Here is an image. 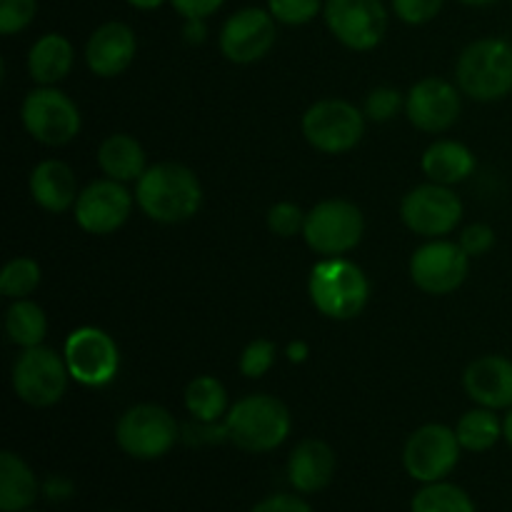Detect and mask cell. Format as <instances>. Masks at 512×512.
Returning a JSON list of instances; mask_svg holds the SVG:
<instances>
[{"label":"cell","mask_w":512,"mask_h":512,"mask_svg":"<svg viewBox=\"0 0 512 512\" xmlns=\"http://www.w3.org/2000/svg\"><path fill=\"white\" fill-rule=\"evenodd\" d=\"M135 203L155 223H185L198 215L203 205V185L188 165L168 160L150 165L140 180H135Z\"/></svg>","instance_id":"1"},{"label":"cell","mask_w":512,"mask_h":512,"mask_svg":"<svg viewBox=\"0 0 512 512\" xmlns=\"http://www.w3.org/2000/svg\"><path fill=\"white\" fill-rule=\"evenodd\" d=\"M225 438L245 453H270L288 440L293 420L283 400L253 393L238 400L223 420Z\"/></svg>","instance_id":"2"},{"label":"cell","mask_w":512,"mask_h":512,"mask_svg":"<svg viewBox=\"0 0 512 512\" xmlns=\"http://www.w3.org/2000/svg\"><path fill=\"white\" fill-rule=\"evenodd\" d=\"M308 293L320 315L330 320H353L368 305L370 283L360 265L338 255L313 265Z\"/></svg>","instance_id":"3"},{"label":"cell","mask_w":512,"mask_h":512,"mask_svg":"<svg viewBox=\"0 0 512 512\" xmlns=\"http://www.w3.org/2000/svg\"><path fill=\"white\" fill-rule=\"evenodd\" d=\"M455 80L463 95L478 103H495L512 95V43L505 38H478L460 53Z\"/></svg>","instance_id":"4"},{"label":"cell","mask_w":512,"mask_h":512,"mask_svg":"<svg viewBox=\"0 0 512 512\" xmlns=\"http://www.w3.org/2000/svg\"><path fill=\"white\" fill-rule=\"evenodd\" d=\"M180 440V425L168 408L140 403L125 410L115 423V443L133 460H158Z\"/></svg>","instance_id":"5"},{"label":"cell","mask_w":512,"mask_h":512,"mask_svg":"<svg viewBox=\"0 0 512 512\" xmlns=\"http://www.w3.org/2000/svg\"><path fill=\"white\" fill-rule=\"evenodd\" d=\"M68 380L70 373L65 358L48 345L25 348L10 370L15 395L30 408H50L60 403L68 390Z\"/></svg>","instance_id":"6"},{"label":"cell","mask_w":512,"mask_h":512,"mask_svg":"<svg viewBox=\"0 0 512 512\" xmlns=\"http://www.w3.org/2000/svg\"><path fill=\"white\" fill-rule=\"evenodd\" d=\"M20 120L30 138L48 148L68 145L83 128V115L78 105L55 85H38L30 90L20 108Z\"/></svg>","instance_id":"7"},{"label":"cell","mask_w":512,"mask_h":512,"mask_svg":"<svg viewBox=\"0 0 512 512\" xmlns=\"http://www.w3.org/2000/svg\"><path fill=\"white\" fill-rule=\"evenodd\" d=\"M365 233L363 210L343 198H330L305 215L303 238L323 258H338L358 248Z\"/></svg>","instance_id":"8"},{"label":"cell","mask_w":512,"mask_h":512,"mask_svg":"<svg viewBox=\"0 0 512 512\" xmlns=\"http://www.w3.org/2000/svg\"><path fill=\"white\" fill-rule=\"evenodd\" d=\"M300 128L315 150L340 155L353 150L363 140L365 113H360L348 100L325 98L305 110Z\"/></svg>","instance_id":"9"},{"label":"cell","mask_w":512,"mask_h":512,"mask_svg":"<svg viewBox=\"0 0 512 512\" xmlns=\"http://www.w3.org/2000/svg\"><path fill=\"white\" fill-rule=\"evenodd\" d=\"M63 358L70 378L85 388H105L113 383L120 370L118 343L113 335L93 325L73 330L65 338Z\"/></svg>","instance_id":"10"},{"label":"cell","mask_w":512,"mask_h":512,"mask_svg":"<svg viewBox=\"0 0 512 512\" xmlns=\"http://www.w3.org/2000/svg\"><path fill=\"white\" fill-rule=\"evenodd\" d=\"M323 20L333 38L348 50H373L388 33L383 0H325Z\"/></svg>","instance_id":"11"},{"label":"cell","mask_w":512,"mask_h":512,"mask_svg":"<svg viewBox=\"0 0 512 512\" xmlns=\"http://www.w3.org/2000/svg\"><path fill=\"white\" fill-rule=\"evenodd\" d=\"M460 440L455 428L440 423H428L415 430L403 448L405 473L420 485L440 483L448 478L460 463Z\"/></svg>","instance_id":"12"},{"label":"cell","mask_w":512,"mask_h":512,"mask_svg":"<svg viewBox=\"0 0 512 512\" xmlns=\"http://www.w3.org/2000/svg\"><path fill=\"white\" fill-rule=\"evenodd\" d=\"M400 218L405 228L423 238H445L463 220V200L438 183H423L410 190L400 203Z\"/></svg>","instance_id":"13"},{"label":"cell","mask_w":512,"mask_h":512,"mask_svg":"<svg viewBox=\"0 0 512 512\" xmlns=\"http://www.w3.org/2000/svg\"><path fill=\"white\" fill-rule=\"evenodd\" d=\"M278 20L268 8L248 5L235 10L220 28V53L235 65H250L263 60L278 40Z\"/></svg>","instance_id":"14"},{"label":"cell","mask_w":512,"mask_h":512,"mask_svg":"<svg viewBox=\"0 0 512 512\" xmlns=\"http://www.w3.org/2000/svg\"><path fill=\"white\" fill-rule=\"evenodd\" d=\"M468 273L470 255L453 240H428L410 258V278L428 295L455 293L468 280Z\"/></svg>","instance_id":"15"},{"label":"cell","mask_w":512,"mask_h":512,"mask_svg":"<svg viewBox=\"0 0 512 512\" xmlns=\"http://www.w3.org/2000/svg\"><path fill=\"white\" fill-rule=\"evenodd\" d=\"M133 200L125 183L113 178H100L85 185L75 200V223L90 235H110L128 223L133 213Z\"/></svg>","instance_id":"16"},{"label":"cell","mask_w":512,"mask_h":512,"mask_svg":"<svg viewBox=\"0 0 512 512\" xmlns=\"http://www.w3.org/2000/svg\"><path fill=\"white\" fill-rule=\"evenodd\" d=\"M463 90L443 78H423L405 95V115L423 133H445L463 110Z\"/></svg>","instance_id":"17"},{"label":"cell","mask_w":512,"mask_h":512,"mask_svg":"<svg viewBox=\"0 0 512 512\" xmlns=\"http://www.w3.org/2000/svg\"><path fill=\"white\" fill-rule=\"evenodd\" d=\"M138 53L135 30L123 20H108L90 33L85 43V65L98 78H118Z\"/></svg>","instance_id":"18"},{"label":"cell","mask_w":512,"mask_h":512,"mask_svg":"<svg viewBox=\"0 0 512 512\" xmlns=\"http://www.w3.org/2000/svg\"><path fill=\"white\" fill-rule=\"evenodd\" d=\"M463 388L480 408H512V360L505 355H483L463 373Z\"/></svg>","instance_id":"19"},{"label":"cell","mask_w":512,"mask_h":512,"mask_svg":"<svg viewBox=\"0 0 512 512\" xmlns=\"http://www.w3.org/2000/svg\"><path fill=\"white\" fill-rule=\"evenodd\" d=\"M338 458L325 440L305 438L288 458V480L295 493L313 495L328 488L335 478Z\"/></svg>","instance_id":"20"},{"label":"cell","mask_w":512,"mask_h":512,"mask_svg":"<svg viewBox=\"0 0 512 512\" xmlns=\"http://www.w3.org/2000/svg\"><path fill=\"white\" fill-rule=\"evenodd\" d=\"M30 195L35 205H40L48 213H65L75 208L78 200V180H75L73 168L63 160H43L30 173Z\"/></svg>","instance_id":"21"},{"label":"cell","mask_w":512,"mask_h":512,"mask_svg":"<svg viewBox=\"0 0 512 512\" xmlns=\"http://www.w3.org/2000/svg\"><path fill=\"white\" fill-rule=\"evenodd\" d=\"M43 485L13 450L0 453V512H25L38 503Z\"/></svg>","instance_id":"22"},{"label":"cell","mask_w":512,"mask_h":512,"mask_svg":"<svg viewBox=\"0 0 512 512\" xmlns=\"http://www.w3.org/2000/svg\"><path fill=\"white\" fill-rule=\"evenodd\" d=\"M475 155L460 140H435L420 158L425 178L438 185H455L475 173Z\"/></svg>","instance_id":"23"},{"label":"cell","mask_w":512,"mask_h":512,"mask_svg":"<svg viewBox=\"0 0 512 512\" xmlns=\"http://www.w3.org/2000/svg\"><path fill=\"white\" fill-rule=\"evenodd\" d=\"M73 63V43L60 33L40 35L28 50V73L38 85H58L68 78Z\"/></svg>","instance_id":"24"},{"label":"cell","mask_w":512,"mask_h":512,"mask_svg":"<svg viewBox=\"0 0 512 512\" xmlns=\"http://www.w3.org/2000/svg\"><path fill=\"white\" fill-rule=\"evenodd\" d=\"M98 165L105 178L120 180V183H133L148 170L145 150L140 140L128 133H113L100 143Z\"/></svg>","instance_id":"25"},{"label":"cell","mask_w":512,"mask_h":512,"mask_svg":"<svg viewBox=\"0 0 512 512\" xmlns=\"http://www.w3.org/2000/svg\"><path fill=\"white\" fill-rule=\"evenodd\" d=\"M455 435L460 440V448L468 453H488L503 438V420L498 418V410L475 405L473 410L460 415Z\"/></svg>","instance_id":"26"},{"label":"cell","mask_w":512,"mask_h":512,"mask_svg":"<svg viewBox=\"0 0 512 512\" xmlns=\"http://www.w3.org/2000/svg\"><path fill=\"white\" fill-rule=\"evenodd\" d=\"M5 335L13 345H18L20 350L35 348V345H43L45 335H48V318H45V310L40 308L33 300H13V305L5 313Z\"/></svg>","instance_id":"27"},{"label":"cell","mask_w":512,"mask_h":512,"mask_svg":"<svg viewBox=\"0 0 512 512\" xmlns=\"http://www.w3.org/2000/svg\"><path fill=\"white\" fill-rule=\"evenodd\" d=\"M185 408L198 423H220L228 415L225 385L213 375H198L185 388Z\"/></svg>","instance_id":"28"},{"label":"cell","mask_w":512,"mask_h":512,"mask_svg":"<svg viewBox=\"0 0 512 512\" xmlns=\"http://www.w3.org/2000/svg\"><path fill=\"white\" fill-rule=\"evenodd\" d=\"M410 512H478L473 498L465 493L460 485L440 480V483H428L413 495L410 500Z\"/></svg>","instance_id":"29"},{"label":"cell","mask_w":512,"mask_h":512,"mask_svg":"<svg viewBox=\"0 0 512 512\" xmlns=\"http://www.w3.org/2000/svg\"><path fill=\"white\" fill-rule=\"evenodd\" d=\"M43 280V270H40L38 260L33 258H13L5 263L3 273H0V293L10 300H23Z\"/></svg>","instance_id":"30"},{"label":"cell","mask_w":512,"mask_h":512,"mask_svg":"<svg viewBox=\"0 0 512 512\" xmlns=\"http://www.w3.org/2000/svg\"><path fill=\"white\" fill-rule=\"evenodd\" d=\"M325 0H268V10L280 25L300 28L323 15Z\"/></svg>","instance_id":"31"},{"label":"cell","mask_w":512,"mask_h":512,"mask_svg":"<svg viewBox=\"0 0 512 512\" xmlns=\"http://www.w3.org/2000/svg\"><path fill=\"white\" fill-rule=\"evenodd\" d=\"M400 108H405V98L400 95V90L390 88V85H380L373 88L365 98V118L375 120V123H390L395 115L400 113Z\"/></svg>","instance_id":"32"},{"label":"cell","mask_w":512,"mask_h":512,"mask_svg":"<svg viewBox=\"0 0 512 512\" xmlns=\"http://www.w3.org/2000/svg\"><path fill=\"white\" fill-rule=\"evenodd\" d=\"M275 355H278L275 343H270V340H265V338L253 340V343L245 345L243 355H240V363H238L240 373L250 380L263 378V375L273 368Z\"/></svg>","instance_id":"33"},{"label":"cell","mask_w":512,"mask_h":512,"mask_svg":"<svg viewBox=\"0 0 512 512\" xmlns=\"http://www.w3.org/2000/svg\"><path fill=\"white\" fill-rule=\"evenodd\" d=\"M305 210L300 205L288 203H275L268 210V228L270 233L278 235V238H295V235H303L305 228Z\"/></svg>","instance_id":"34"},{"label":"cell","mask_w":512,"mask_h":512,"mask_svg":"<svg viewBox=\"0 0 512 512\" xmlns=\"http://www.w3.org/2000/svg\"><path fill=\"white\" fill-rule=\"evenodd\" d=\"M38 15V0H0V33H23Z\"/></svg>","instance_id":"35"},{"label":"cell","mask_w":512,"mask_h":512,"mask_svg":"<svg viewBox=\"0 0 512 512\" xmlns=\"http://www.w3.org/2000/svg\"><path fill=\"white\" fill-rule=\"evenodd\" d=\"M390 8L405 25H425L438 18L445 0H390Z\"/></svg>","instance_id":"36"},{"label":"cell","mask_w":512,"mask_h":512,"mask_svg":"<svg viewBox=\"0 0 512 512\" xmlns=\"http://www.w3.org/2000/svg\"><path fill=\"white\" fill-rule=\"evenodd\" d=\"M458 243L470 258H483V255H488L495 248V230L485 223H473L463 228Z\"/></svg>","instance_id":"37"},{"label":"cell","mask_w":512,"mask_h":512,"mask_svg":"<svg viewBox=\"0 0 512 512\" xmlns=\"http://www.w3.org/2000/svg\"><path fill=\"white\" fill-rule=\"evenodd\" d=\"M250 512H313V508H310L300 495L275 493L263 498L260 503H255Z\"/></svg>","instance_id":"38"},{"label":"cell","mask_w":512,"mask_h":512,"mask_svg":"<svg viewBox=\"0 0 512 512\" xmlns=\"http://www.w3.org/2000/svg\"><path fill=\"white\" fill-rule=\"evenodd\" d=\"M170 5H173V10L183 20L188 18L208 20L210 15H215L220 8H223L225 0H170Z\"/></svg>","instance_id":"39"},{"label":"cell","mask_w":512,"mask_h":512,"mask_svg":"<svg viewBox=\"0 0 512 512\" xmlns=\"http://www.w3.org/2000/svg\"><path fill=\"white\" fill-rule=\"evenodd\" d=\"M73 493H75L73 480L65 478V475H50V478H45L43 495L48 500H53V503H65V500L73 498Z\"/></svg>","instance_id":"40"},{"label":"cell","mask_w":512,"mask_h":512,"mask_svg":"<svg viewBox=\"0 0 512 512\" xmlns=\"http://www.w3.org/2000/svg\"><path fill=\"white\" fill-rule=\"evenodd\" d=\"M183 38L193 45L205 43V38H208V23L203 18L183 20Z\"/></svg>","instance_id":"41"},{"label":"cell","mask_w":512,"mask_h":512,"mask_svg":"<svg viewBox=\"0 0 512 512\" xmlns=\"http://www.w3.org/2000/svg\"><path fill=\"white\" fill-rule=\"evenodd\" d=\"M285 353H288L290 363H303V360H308L310 350H308V343H303V340H293Z\"/></svg>","instance_id":"42"},{"label":"cell","mask_w":512,"mask_h":512,"mask_svg":"<svg viewBox=\"0 0 512 512\" xmlns=\"http://www.w3.org/2000/svg\"><path fill=\"white\" fill-rule=\"evenodd\" d=\"M125 3H128L130 8L140 10V13H150V10L163 8V5L170 3V0H125Z\"/></svg>","instance_id":"43"},{"label":"cell","mask_w":512,"mask_h":512,"mask_svg":"<svg viewBox=\"0 0 512 512\" xmlns=\"http://www.w3.org/2000/svg\"><path fill=\"white\" fill-rule=\"evenodd\" d=\"M503 440L512 448V408L505 410V418H503Z\"/></svg>","instance_id":"44"},{"label":"cell","mask_w":512,"mask_h":512,"mask_svg":"<svg viewBox=\"0 0 512 512\" xmlns=\"http://www.w3.org/2000/svg\"><path fill=\"white\" fill-rule=\"evenodd\" d=\"M458 3L468 5V8H488V5L498 3V0H458Z\"/></svg>","instance_id":"45"},{"label":"cell","mask_w":512,"mask_h":512,"mask_svg":"<svg viewBox=\"0 0 512 512\" xmlns=\"http://www.w3.org/2000/svg\"><path fill=\"white\" fill-rule=\"evenodd\" d=\"M25 512H40V510H33V508H30V510H25Z\"/></svg>","instance_id":"46"},{"label":"cell","mask_w":512,"mask_h":512,"mask_svg":"<svg viewBox=\"0 0 512 512\" xmlns=\"http://www.w3.org/2000/svg\"><path fill=\"white\" fill-rule=\"evenodd\" d=\"M110 512H120V510H110Z\"/></svg>","instance_id":"47"}]
</instances>
